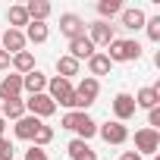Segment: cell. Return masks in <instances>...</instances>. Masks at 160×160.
<instances>
[{
    "label": "cell",
    "instance_id": "7",
    "mask_svg": "<svg viewBox=\"0 0 160 160\" xmlns=\"http://www.w3.org/2000/svg\"><path fill=\"white\" fill-rule=\"evenodd\" d=\"M25 35H22V28H7L3 35H0V50H7L10 57H16V53H22L25 50Z\"/></svg>",
    "mask_w": 160,
    "mask_h": 160
},
{
    "label": "cell",
    "instance_id": "3",
    "mask_svg": "<svg viewBox=\"0 0 160 160\" xmlns=\"http://www.w3.org/2000/svg\"><path fill=\"white\" fill-rule=\"evenodd\" d=\"M25 113H28V116H38V119H47V116L57 113V104H53L47 94H32V98L25 101Z\"/></svg>",
    "mask_w": 160,
    "mask_h": 160
},
{
    "label": "cell",
    "instance_id": "30",
    "mask_svg": "<svg viewBox=\"0 0 160 160\" xmlns=\"http://www.w3.org/2000/svg\"><path fill=\"white\" fill-rule=\"evenodd\" d=\"M148 122H151L148 129H154V132L160 129V107H154V110H148Z\"/></svg>",
    "mask_w": 160,
    "mask_h": 160
},
{
    "label": "cell",
    "instance_id": "4",
    "mask_svg": "<svg viewBox=\"0 0 160 160\" xmlns=\"http://www.w3.org/2000/svg\"><path fill=\"white\" fill-rule=\"evenodd\" d=\"M44 94H47L53 104H66V101H69V94H72V82H69V78H60V75H53V78H47V88H44Z\"/></svg>",
    "mask_w": 160,
    "mask_h": 160
},
{
    "label": "cell",
    "instance_id": "21",
    "mask_svg": "<svg viewBox=\"0 0 160 160\" xmlns=\"http://www.w3.org/2000/svg\"><path fill=\"white\" fill-rule=\"evenodd\" d=\"M22 35H25V41H32V44H44L47 35H50V28H47L44 22H28Z\"/></svg>",
    "mask_w": 160,
    "mask_h": 160
},
{
    "label": "cell",
    "instance_id": "24",
    "mask_svg": "<svg viewBox=\"0 0 160 160\" xmlns=\"http://www.w3.org/2000/svg\"><path fill=\"white\" fill-rule=\"evenodd\" d=\"M57 72H60V78L78 75V60H72L69 53H66V57H57Z\"/></svg>",
    "mask_w": 160,
    "mask_h": 160
},
{
    "label": "cell",
    "instance_id": "34",
    "mask_svg": "<svg viewBox=\"0 0 160 160\" xmlns=\"http://www.w3.org/2000/svg\"><path fill=\"white\" fill-rule=\"evenodd\" d=\"M3 129H7V119H3V116H0V138H3Z\"/></svg>",
    "mask_w": 160,
    "mask_h": 160
},
{
    "label": "cell",
    "instance_id": "33",
    "mask_svg": "<svg viewBox=\"0 0 160 160\" xmlns=\"http://www.w3.org/2000/svg\"><path fill=\"white\" fill-rule=\"evenodd\" d=\"M119 160H141V154H135V151H126Z\"/></svg>",
    "mask_w": 160,
    "mask_h": 160
},
{
    "label": "cell",
    "instance_id": "15",
    "mask_svg": "<svg viewBox=\"0 0 160 160\" xmlns=\"http://www.w3.org/2000/svg\"><path fill=\"white\" fill-rule=\"evenodd\" d=\"M41 122H44V119H38V116H28V113H25L22 119H16V129H13V132H16V138H22V141H32Z\"/></svg>",
    "mask_w": 160,
    "mask_h": 160
},
{
    "label": "cell",
    "instance_id": "26",
    "mask_svg": "<svg viewBox=\"0 0 160 160\" xmlns=\"http://www.w3.org/2000/svg\"><path fill=\"white\" fill-rule=\"evenodd\" d=\"M7 19H10V28H19V25H28V13H25V7H10Z\"/></svg>",
    "mask_w": 160,
    "mask_h": 160
},
{
    "label": "cell",
    "instance_id": "32",
    "mask_svg": "<svg viewBox=\"0 0 160 160\" xmlns=\"http://www.w3.org/2000/svg\"><path fill=\"white\" fill-rule=\"evenodd\" d=\"M10 63H13V57H10L7 50H0V72H3V69H10Z\"/></svg>",
    "mask_w": 160,
    "mask_h": 160
},
{
    "label": "cell",
    "instance_id": "11",
    "mask_svg": "<svg viewBox=\"0 0 160 160\" xmlns=\"http://www.w3.org/2000/svg\"><path fill=\"white\" fill-rule=\"evenodd\" d=\"M75 94L78 98H82V104L85 107H91L94 101H98V94H101V82H98V78H82V82H78V88H75Z\"/></svg>",
    "mask_w": 160,
    "mask_h": 160
},
{
    "label": "cell",
    "instance_id": "35",
    "mask_svg": "<svg viewBox=\"0 0 160 160\" xmlns=\"http://www.w3.org/2000/svg\"><path fill=\"white\" fill-rule=\"evenodd\" d=\"M0 110H3V101H0Z\"/></svg>",
    "mask_w": 160,
    "mask_h": 160
},
{
    "label": "cell",
    "instance_id": "6",
    "mask_svg": "<svg viewBox=\"0 0 160 160\" xmlns=\"http://www.w3.org/2000/svg\"><path fill=\"white\" fill-rule=\"evenodd\" d=\"M157 151H160V132L138 129L135 132V154H157Z\"/></svg>",
    "mask_w": 160,
    "mask_h": 160
},
{
    "label": "cell",
    "instance_id": "2",
    "mask_svg": "<svg viewBox=\"0 0 160 160\" xmlns=\"http://www.w3.org/2000/svg\"><path fill=\"white\" fill-rule=\"evenodd\" d=\"M141 57V44L138 41H129V38H116L107 44V60L110 63H132Z\"/></svg>",
    "mask_w": 160,
    "mask_h": 160
},
{
    "label": "cell",
    "instance_id": "29",
    "mask_svg": "<svg viewBox=\"0 0 160 160\" xmlns=\"http://www.w3.org/2000/svg\"><path fill=\"white\" fill-rule=\"evenodd\" d=\"M25 160H47V151H44V148H35V144H32V148L25 151Z\"/></svg>",
    "mask_w": 160,
    "mask_h": 160
},
{
    "label": "cell",
    "instance_id": "23",
    "mask_svg": "<svg viewBox=\"0 0 160 160\" xmlns=\"http://www.w3.org/2000/svg\"><path fill=\"white\" fill-rule=\"evenodd\" d=\"M110 66H113V63H110V60H107V53H101V50H98V53L88 60V72H91V78L107 75V72H110Z\"/></svg>",
    "mask_w": 160,
    "mask_h": 160
},
{
    "label": "cell",
    "instance_id": "27",
    "mask_svg": "<svg viewBox=\"0 0 160 160\" xmlns=\"http://www.w3.org/2000/svg\"><path fill=\"white\" fill-rule=\"evenodd\" d=\"M50 141H53V129L41 122L38 132H35V138H32V144H35V148H44V144H50Z\"/></svg>",
    "mask_w": 160,
    "mask_h": 160
},
{
    "label": "cell",
    "instance_id": "1",
    "mask_svg": "<svg viewBox=\"0 0 160 160\" xmlns=\"http://www.w3.org/2000/svg\"><path fill=\"white\" fill-rule=\"evenodd\" d=\"M60 126H63V129H69V132H75V135H78V141H88V138H94V135H98V122H94L88 113H82V110H69V113L60 119Z\"/></svg>",
    "mask_w": 160,
    "mask_h": 160
},
{
    "label": "cell",
    "instance_id": "20",
    "mask_svg": "<svg viewBox=\"0 0 160 160\" xmlns=\"http://www.w3.org/2000/svg\"><path fill=\"white\" fill-rule=\"evenodd\" d=\"M0 116H3V119H22L25 116V101L22 98H13V101H3V110H0Z\"/></svg>",
    "mask_w": 160,
    "mask_h": 160
},
{
    "label": "cell",
    "instance_id": "22",
    "mask_svg": "<svg viewBox=\"0 0 160 160\" xmlns=\"http://www.w3.org/2000/svg\"><path fill=\"white\" fill-rule=\"evenodd\" d=\"M10 66L16 69V75H28V72L35 69V57H32V50H22V53H16Z\"/></svg>",
    "mask_w": 160,
    "mask_h": 160
},
{
    "label": "cell",
    "instance_id": "28",
    "mask_svg": "<svg viewBox=\"0 0 160 160\" xmlns=\"http://www.w3.org/2000/svg\"><path fill=\"white\" fill-rule=\"evenodd\" d=\"M144 28H148V38H151V41H160V16L144 19Z\"/></svg>",
    "mask_w": 160,
    "mask_h": 160
},
{
    "label": "cell",
    "instance_id": "25",
    "mask_svg": "<svg viewBox=\"0 0 160 160\" xmlns=\"http://www.w3.org/2000/svg\"><path fill=\"white\" fill-rule=\"evenodd\" d=\"M98 13H101L104 22H107V19H113V16L122 13V3H119V0H101V3H98Z\"/></svg>",
    "mask_w": 160,
    "mask_h": 160
},
{
    "label": "cell",
    "instance_id": "5",
    "mask_svg": "<svg viewBox=\"0 0 160 160\" xmlns=\"http://www.w3.org/2000/svg\"><path fill=\"white\" fill-rule=\"evenodd\" d=\"M88 41H91L94 47H107L110 41H116V35H113V25H110V22H104V19L91 22V25H88Z\"/></svg>",
    "mask_w": 160,
    "mask_h": 160
},
{
    "label": "cell",
    "instance_id": "10",
    "mask_svg": "<svg viewBox=\"0 0 160 160\" xmlns=\"http://www.w3.org/2000/svg\"><path fill=\"white\" fill-rule=\"evenodd\" d=\"M60 32H63L69 41L82 38V35H85V22H82V16H75V13H63V16H60Z\"/></svg>",
    "mask_w": 160,
    "mask_h": 160
},
{
    "label": "cell",
    "instance_id": "19",
    "mask_svg": "<svg viewBox=\"0 0 160 160\" xmlns=\"http://www.w3.org/2000/svg\"><path fill=\"white\" fill-rule=\"evenodd\" d=\"M69 157L72 160H98V154L91 151V144L88 141H78V138L69 141Z\"/></svg>",
    "mask_w": 160,
    "mask_h": 160
},
{
    "label": "cell",
    "instance_id": "12",
    "mask_svg": "<svg viewBox=\"0 0 160 160\" xmlns=\"http://www.w3.org/2000/svg\"><path fill=\"white\" fill-rule=\"evenodd\" d=\"M44 88H47V75L41 69H32L28 75H22V91H28V98L32 94H44Z\"/></svg>",
    "mask_w": 160,
    "mask_h": 160
},
{
    "label": "cell",
    "instance_id": "16",
    "mask_svg": "<svg viewBox=\"0 0 160 160\" xmlns=\"http://www.w3.org/2000/svg\"><path fill=\"white\" fill-rule=\"evenodd\" d=\"M160 104V85H151V88H141L135 94V107H144V110H154Z\"/></svg>",
    "mask_w": 160,
    "mask_h": 160
},
{
    "label": "cell",
    "instance_id": "31",
    "mask_svg": "<svg viewBox=\"0 0 160 160\" xmlns=\"http://www.w3.org/2000/svg\"><path fill=\"white\" fill-rule=\"evenodd\" d=\"M0 160H13V144L7 138H0Z\"/></svg>",
    "mask_w": 160,
    "mask_h": 160
},
{
    "label": "cell",
    "instance_id": "17",
    "mask_svg": "<svg viewBox=\"0 0 160 160\" xmlns=\"http://www.w3.org/2000/svg\"><path fill=\"white\" fill-rule=\"evenodd\" d=\"M119 22H122V28L138 32V28H144V13H141L138 7H129V10H122V13H119Z\"/></svg>",
    "mask_w": 160,
    "mask_h": 160
},
{
    "label": "cell",
    "instance_id": "13",
    "mask_svg": "<svg viewBox=\"0 0 160 160\" xmlns=\"http://www.w3.org/2000/svg\"><path fill=\"white\" fill-rule=\"evenodd\" d=\"M94 53H98V47L88 41V35L75 38V41H69V57H72V60H91Z\"/></svg>",
    "mask_w": 160,
    "mask_h": 160
},
{
    "label": "cell",
    "instance_id": "18",
    "mask_svg": "<svg viewBox=\"0 0 160 160\" xmlns=\"http://www.w3.org/2000/svg\"><path fill=\"white\" fill-rule=\"evenodd\" d=\"M25 13H28V22H44L50 16V3H47V0H28Z\"/></svg>",
    "mask_w": 160,
    "mask_h": 160
},
{
    "label": "cell",
    "instance_id": "14",
    "mask_svg": "<svg viewBox=\"0 0 160 160\" xmlns=\"http://www.w3.org/2000/svg\"><path fill=\"white\" fill-rule=\"evenodd\" d=\"M22 94V75H3L0 78V101H13Z\"/></svg>",
    "mask_w": 160,
    "mask_h": 160
},
{
    "label": "cell",
    "instance_id": "8",
    "mask_svg": "<svg viewBox=\"0 0 160 160\" xmlns=\"http://www.w3.org/2000/svg\"><path fill=\"white\" fill-rule=\"evenodd\" d=\"M98 135L107 141V144H126L129 141V129L122 126V122H104V126H98Z\"/></svg>",
    "mask_w": 160,
    "mask_h": 160
},
{
    "label": "cell",
    "instance_id": "9",
    "mask_svg": "<svg viewBox=\"0 0 160 160\" xmlns=\"http://www.w3.org/2000/svg\"><path fill=\"white\" fill-rule=\"evenodd\" d=\"M135 98L132 94H126V91H119L116 98H113V113H116V122H126V119H132L135 116Z\"/></svg>",
    "mask_w": 160,
    "mask_h": 160
}]
</instances>
